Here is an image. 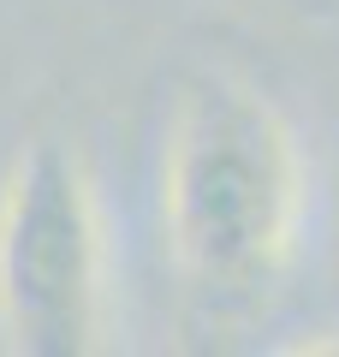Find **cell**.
<instances>
[{
  "mask_svg": "<svg viewBox=\"0 0 339 357\" xmlns=\"http://www.w3.org/2000/svg\"><path fill=\"white\" fill-rule=\"evenodd\" d=\"M303 215V167L280 107L226 72L179 89L167 137V244L185 280L244 304L280 280Z\"/></svg>",
  "mask_w": 339,
  "mask_h": 357,
  "instance_id": "1",
  "label": "cell"
},
{
  "mask_svg": "<svg viewBox=\"0 0 339 357\" xmlns=\"http://www.w3.org/2000/svg\"><path fill=\"white\" fill-rule=\"evenodd\" d=\"M0 333L18 357L101 345V215L60 143H36L0 197Z\"/></svg>",
  "mask_w": 339,
  "mask_h": 357,
  "instance_id": "2",
  "label": "cell"
}]
</instances>
